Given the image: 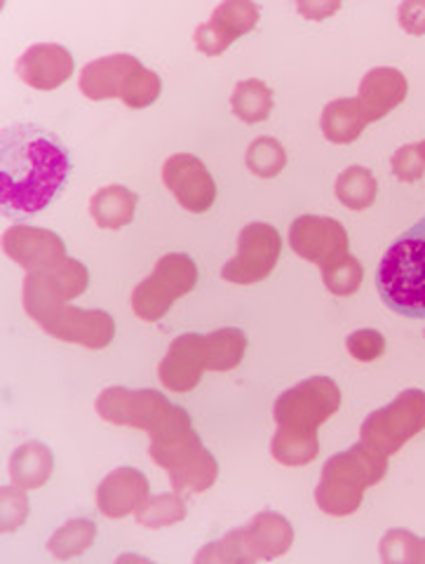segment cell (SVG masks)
I'll return each mask as SVG.
<instances>
[{"label":"cell","mask_w":425,"mask_h":564,"mask_svg":"<svg viewBox=\"0 0 425 564\" xmlns=\"http://www.w3.org/2000/svg\"><path fill=\"white\" fill-rule=\"evenodd\" d=\"M141 68V62L132 55H109L95 59L90 64H85L83 74H80V93L92 99V101H103V99H122L126 95L130 80L134 78L137 70Z\"/></svg>","instance_id":"obj_19"},{"label":"cell","mask_w":425,"mask_h":564,"mask_svg":"<svg viewBox=\"0 0 425 564\" xmlns=\"http://www.w3.org/2000/svg\"><path fill=\"white\" fill-rule=\"evenodd\" d=\"M282 238L271 224H247L238 238V254L224 263L221 278L233 285H257L265 280L280 259Z\"/></svg>","instance_id":"obj_10"},{"label":"cell","mask_w":425,"mask_h":564,"mask_svg":"<svg viewBox=\"0 0 425 564\" xmlns=\"http://www.w3.org/2000/svg\"><path fill=\"white\" fill-rule=\"evenodd\" d=\"M163 182L172 196L193 215H203L217 200L215 176L200 158L190 153L170 155L163 165Z\"/></svg>","instance_id":"obj_13"},{"label":"cell","mask_w":425,"mask_h":564,"mask_svg":"<svg viewBox=\"0 0 425 564\" xmlns=\"http://www.w3.org/2000/svg\"><path fill=\"white\" fill-rule=\"evenodd\" d=\"M137 522L149 529H163L182 522L186 518V506L179 491L157 494V497H149L146 503L137 510Z\"/></svg>","instance_id":"obj_29"},{"label":"cell","mask_w":425,"mask_h":564,"mask_svg":"<svg viewBox=\"0 0 425 564\" xmlns=\"http://www.w3.org/2000/svg\"><path fill=\"white\" fill-rule=\"evenodd\" d=\"M137 193L126 186H103L90 198V215L99 228L120 231L126 228L137 212Z\"/></svg>","instance_id":"obj_23"},{"label":"cell","mask_w":425,"mask_h":564,"mask_svg":"<svg viewBox=\"0 0 425 564\" xmlns=\"http://www.w3.org/2000/svg\"><path fill=\"white\" fill-rule=\"evenodd\" d=\"M207 344L211 372H228V369H236L244 358L247 334L238 327H224L207 334Z\"/></svg>","instance_id":"obj_28"},{"label":"cell","mask_w":425,"mask_h":564,"mask_svg":"<svg viewBox=\"0 0 425 564\" xmlns=\"http://www.w3.org/2000/svg\"><path fill=\"white\" fill-rule=\"evenodd\" d=\"M259 24V6L250 0H228L221 3L211 20L193 33V43L207 57H217L233 45L240 35L250 33Z\"/></svg>","instance_id":"obj_15"},{"label":"cell","mask_w":425,"mask_h":564,"mask_svg":"<svg viewBox=\"0 0 425 564\" xmlns=\"http://www.w3.org/2000/svg\"><path fill=\"white\" fill-rule=\"evenodd\" d=\"M418 151H421V155H423V161H425V141H421V144H418Z\"/></svg>","instance_id":"obj_40"},{"label":"cell","mask_w":425,"mask_h":564,"mask_svg":"<svg viewBox=\"0 0 425 564\" xmlns=\"http://www.w3.org/2000/svg\"><path fill=\"white\" fill-rule=\"evenodd\" d=\"M209 369V344L207 334H182L176 337L165 358L157 365V379L172 393H188L196 388L203 379V375Z\"/></svg>","instance_id":"obj_14"},{"label":"cell","mask_w":425,"mask_h":564,"mask_svg":"<svg viewBox=\"0 0 425 564\" xmlns=\"http://www.w3.org/2000/svg\"><path fill=\"white\" fill-rule=\"evenodd\" d=\"M3 250L14 263H20L29 273L55 269L68 259L64 240L57 234L35 226L8 228L3 234Z\"/></svg>","instance_id":"obj_16"},{"label":"cell","mask_w":425,"mask_h":564,"mask_svg":"<svg viewBox=\"0 0 425 564\" xmlns=\"http://www.w3.org/2000/svg\"><path fill=\"white\" fill-rule=\"evenodd\" d=\"M24 311L33 323H39L50 337L59 341L101 350L116 339V321L99 308L85 311L66 302H52V299L39 292L24 290Z\"/></svg>","instance_id":"obj_6"},{"label":"cell","mask_w":425,"mask_h":564,"mask_svg":"<svg viewBox=\"0 0 425 564\" xmlns=\"http://www.w3.org/2000/svg\"><path fill=\"white\" fill-rule=\"evenodd\" d=\"M323 271V280H325V288L336 294V296H350L356 294L362 285V263L356 257H344L339 261L329 263V267L320 269Z\"/></svg>","instance_id":"obj_31"},{"label":"cell","mask_w":425,"mask_h":564,"mask_svg":"<svg viewBox=\"0 0 425 564\" xmlns=\"http://www.w3.org/2000/svg\"><path fill=\"white\" fill-rule=\"evenodd\" d=\"M52 468H55V456L43 443H24L10 458V478L24 491L41 489L52 478Z\"/></svg>","instance_id":"obj_21"},{"label":"cell","mask_w":425,"mask_h":564,"mask_svg":"<svg viewBox=\"0 0 425 564\" xmlns=\"http://www.w3.org/2000/svg\"><path fill=\"white\" fill-rule=\"evenodd\" d=\"M320 452L317 433L277 429L271 440V454L282 466H306Z\"/></svg>","instance_id":"obj_27"},{"label":"cell","mask_w":425,"mask_h":564,"mask_svg":"<svg viewBox=\"0 0 425 564\" xmlns=\"http://www.w3.org/2000/svg\"><path fill=\"white\" fill-rule=\"evenodd\" d=\"M379 196V182L371 170L362 165H350L336 180V198H339L348 209H369Z\"/></svg>","instance_id":"obj_25"},{"label":"cell","mask_w":425,"mask_h":564,"mask_svg":"<svg viewBox=\"0 0 425 564\" xmlns=\"http://www.w3.org/2000/svg\"><path fill=\"white\" fill-rule=\"evenodd\" d=\"M421 431H425V391L406 388L391 404L364 419L360 443L393 456Z\"/></svg>","instance_id":"obj_8"},{"label":"cell","mask_w":425,"mask_h":564,"mask_svg":"<svg viewBox=\"0 0 425 564\" xmlns=\"http://www.w3.org/2000/svg\"><path fill=\"white\" fill-rule=\"evenodd\" d=\"M418 536L412 532H404V529H391L381 539V560L383 562H397V564H412L414 549H416Z\"/></svg>","instance_id":"obj_34"},{"label":"cell","mask_w":425,"mask_h":564,"mask_svg":"<svg viewBox=\"0 0 425 564\" xmlns=\"http://www.w3.org/2000/svg\"><path fill=\"white\" fill-rule=\"evenodd\" d=\"M294 543V529L287 518L263 510L250 524L233 529L224 539L207 543L196 555V562L250 564L285 555Z\"/></svg>","instance_id":"obj_5"},{"label":"cell","mask_w":425,"mask_h":564,"mask_svg":"<svg viewBox=\"0 0 425 564\" xmlns=\"http://www.w3.org/2000/svg\"><path fill=\"white\" fill-rule=\"evenodd\" d=\"M377 285L383 304L406 317H425V219L393 240L383 254Z\"/></svg>","instance_id":"obj_4"},{"label":"cell","mask_w":425,"mask_h":564,"mask_svg":"<svg viewBox=\"0 0 425 564\" xmlns=\"http://www.w3.org/2000/svg\"><path fill=\"white\" fill-rule=\"evenodd\" d=\"M198 267L188 254L172 252L157 259L153 273L132 292V311L146 323H157L176 299L196 290Z\"/></svg>","instance_id":"obj_7"},{"label":"cell","mask_w":425,"mask_h":564,"mask_svg":"<svg viewBox=\"0 0 425 564\" xmlns=\"http://www.w3.org/2000/svg\"><path fill=\"white\" fill-rule=\"evenodd\" d=\"M348 234L346 228L329 217L304 215L290 226V247L306 261L325 269L329 263L348 257Z\"/></svg>","instance_id":"obj_12"},{"label":"cell","mask_w":425,"mask_h":564,"mask_svg":"<svg viewBox=\"0 0 425 564\" xmlns=\"http://www.w3.org/2000/svg\"><path fill=\"white\" fill-rule=\"evenodd\" d=\"M97 414L116 426L149 433L151 454L163 452L196 433L188 412L153 388H141V391L122 386L106 388L97 398Z\"/></svg>","instance_id":"obj_2"},{"label":"cell","mask_w":425,"mask_h":564,"mask_svg":"<svg viewBox=\"0 0 425 564\" xmlns=\"http://www.w3.org/2000/svg\"><path fill=\"white\" fill-rule=\"evenodd\" d=\"M346 348L358 362H374L385 352V339L377 329H358L346 339Z\"/></svg>","instance_id":"obj_33"},{"label":"cell","mask_w":425,"mask_h":564,"mask_svg":"<svg viewBox=\"0 0 425 564\" xmlns=\"http://www.w3.org/2000/svg\"><path fill=\"white\" fill-rule=\"evenodd\" d=\"M70 172L62 141L35 126L0 134V205L8 217H31L59 196Z\"/></svg>","instance_id":"obj_1"},{"label":"cell","mask_w":425,"mask_h":564,"mask_svg":"<svg viewBox=\"0 0 425 564\" xmlns=\"http://www.w3.org/2000/svg\"><path fill=\"white\" fill-rule=\"evenodd\" d=\"M230 109L247 126H257V122L269 120L273 111V90L257 78L242 80L230 95Z\"/></svg>","instance_id":"obj_24"},{"label":"cell","mask_w":425,"mask_h":564,"mask_svg":"<svg viewBox=\"0 0 425 564\" xmlns=\"http://www.w3.org/2000/svg\"><path fill=\"white\" fill-rule=\"evenodd\" d=\"M70 74H74V55L57 43L31 45L24 55L17 59V76H20L33 90H57Z\"/></svg>","instance_id":"obj_17"},{"label":"cell","mask_w":425,"mask_h":564,"mask_svg":"<svg viewBox=\"0 0 425 564\" xmlns=\"http://www.w3.org/2000/svg\"><path fill=\"white\" fill-rule=\"evenodd\" d=\"M367 126L369 118L358 99H334L323 109L320 128L331 144H350L364 132Z\"/></svg>","instance_id":"obj_22"},{"label":"cell","mask_w":425,"mask_h":564,"mask_svg":"<svg viewBox=\"0 0 425 564\" xmlns=\"http://www.w3.org/2000/svg\"><path fill=\"white\" fill-rule=\"evenodd\" d=\"M412 564H425V539H418V541H416Z\"/></svg>","instance_id":"obj_39"},{"label":"cell","mask_w":425,"mask_h":564,"mask_svg":"<svg viewBox=\"0 0 425 564\" xmlns=\"http://www.w3.org/2000/svg\"><path fill=\"white\" fill-rule=\"evenodd\" d=\"M298 12L306 17V20H313V22H323L325 17H329L331 12L339 10L341 6L339 3H298L296 6Z\"/></svg>","instance_id":"obj_38"},{"label":"cell","mask_w":425,"mask_h":564,"mask_svg":"<svg viewBox=\"0 0 425 564\" xmlns=\"http://www.w3.org/2000/svg\"><path fill=\"white\" fill-rule=\"evenodd\" d=\"M244 163L252 174L261 176V180H271V176H277L282 170H285L287 151L277 139L259 137L252 141L250 149H247Z\"/></svg>","instance_id":"obj_30"},{"label":"cell","mask_w":425,"mask_h":564,"mask_svg":"<svg viewBox=\"0 0 425 564\" xmlns=\"http://www.w3.org/2000/svg\"><path fill=\"white\" fill-rule=\"evenodd\" d=\"M388 456L364 443L334 454L323 468L320 485L315 489L317 508L327 516L346 518L362 506L364 491L383 480Z\"/></svg>","instance_id":"obj_3"},{"label":"cell","mask_w":425,"mask_h":564,"mask_svg":"<svg viewBox=\"0 0 425 564\" xmlns=\"http://www.w3.org/2000/svg\"><path fill=\"white\" fill-rule=\"evenodd\" d=\"M97 539V524L87 518H76L62 524L47 541V551L57 560H70L83 555Z\"/></svg>","instance_id":"obj_26"},{"label":"cell","mask_w":425,"mask_h":564,"mask_svg":"<svg viewBox=\"0 0 425 564\" xmlns=\"http://www.w3.org/2000/svg\"><path fill=\"white\" fill-rule=\"evenodd\" d=\"M397 20L406 33L423 35L425 33V0H406V3H402L397 10Z\"/></svg>","instance_id":"obj_37"},{"label":"cell","mask_w":425,"mask_h":564,"mask_svg":"<svg viewBox=\"0 0 425 564\" xmlns=\"http://www.w3.org/2000/svg\"><path fill=\"white\" fill-rule=\"evenodd\" d=\"M163 93V80L161 76L155 74V70L141 66L134 78L130 80L126 95H122V101H126V106H130V109H146V106H151L157 97H161Z\"/></svg>","instance_id":"obj_32"},{"label":"cell","mask_w":425,"mask_h":564,"mask_svg":"<svg viewBox=\"0 0 425 564\" xmlns=\"http://www.w3.org/2000/svg\"><path fill=\"white\" fill-rule=\"evenodd\" d=\"M29 516V501H26V494L22 487H3V532H14L17 527H20Z\"/></svg>","instance_id":"obj_36"},{"label":"cell","mask_w":425,"mask_h":564,"mask_svg":"<svg viewBox=\"0 0 425 564\" xmlns=\"http://www.w3.org/2000/svg\"><path fill=\"white\" fill-rule=\"evenodd\" d=\"M341 408V388L329 377H313L287 388L275 404L273 419L277 429L317 433L325 421H329Z\"/></svg>","instance_id":"obj_9"},{"label":"cell","mask_w":425,"mask_h":564,"mask_svg":"<svg viewBox=\"0 0 425 564\" xmlns=\"http://www.w3.org/2000/svg\"><path fill=\"white\" fill-rule=\"evenodd\" d=\"M149 480L137 468H118L97 487V508L106 518H126L146 503Z\"/></svg>","instance_id":"obj_18"},{"label":"cell","mask_w":425,"mask_h":564,"mask_svg":"<svg viewBox=\"0 0 425 564\" xmlns=\"http://www.w3.org/2000/svg\"><path fill=\"white\" fill-rule=\"evenodd\" d=\"M406 95H410V83H406V78L402 76V70L379 66V68H371L362 78L358 101L362 106V111L367 113L369 122H374L385 118L393 109H397V106L406 99Z\"/></svg>","instance_id":"obj_20"},{"label":"cell","mask_w":425,"mask_h":564,"mask_svg":"<svg viewBox=\"0 0 425 564\" xmlns=\"http://www.w3.org/2000/svg\"><path fill=\"white\" fill-rule=\"evenodd\" d=\"M153 462L167 470L174 491H207L219 478V464L211 452L205 449L198 433H193L179 443L151 454Z\"/></svg>","instance_id":"obj_11"},{"label":"cell","mask_w":425,"mask_h":564,"mask_svg":"<svg viewBox=\"0 0 425 564\" xmlns=\"http://www.w3.org/2000/svg\"><path fill=\"white\" fill-rule=\"evenodd\" d=\"M393 174L400 182H418L425 174V161L418 151V144H406L393 155Z\"/></svg>","instance_id":"obj_35"}]
</instances>
